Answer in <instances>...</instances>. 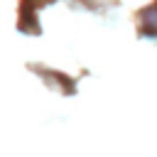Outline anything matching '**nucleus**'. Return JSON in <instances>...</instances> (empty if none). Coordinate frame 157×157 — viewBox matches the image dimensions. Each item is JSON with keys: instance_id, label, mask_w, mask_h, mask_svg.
I'll return each instance as SVG.
<instances>
[{"instance_id": "obj_1", "label": "nucleus", "mask_w": 157, "mask_h": 157, "mask_svg": "<svg viewBox=\"0 0 157 157\" xmlns=\"http://www.w3.org/2000/svg\"><path fill=\"white\" fill-rule=\"evenodd\" d=\"M142 25H145V32H147L150 37H157V5H155V7H150V10L145 12Z\"/></svg>"}]
</instances>
